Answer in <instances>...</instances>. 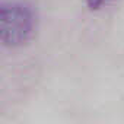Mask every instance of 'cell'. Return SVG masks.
<instances>
[{
	"instance_id": "2",
	"label": "cell",
	"mask_w": 124,
	"mask_h": 124,
	"mask_svg": "<svg viewBox=\"0 0 124 124\" xmlns=\"http://www.w3.org/2000/svg\"><path fill=\"white\" fill-rule=\"evenodd\" d=\"M109 0H85L86 6L91 9V10H98L101 6H104L105 3H108Z\"/></svg>"
},
{
	"instance_id": "1",
	"label": "cell",
	"mask_w": 124,
	"mask_h": 124,
	"mask_svg": "<svg viewBox=\"0 0 124 124\" xmlns=\"http://www.w3.org/2000/svg\"><path fill=\"white\" fill-rule=\"evenodd\" d=\"M37 29V13L25 0H2L0 3V39L8 48L29 42Z\"/></svg>"
}]
</instances>
